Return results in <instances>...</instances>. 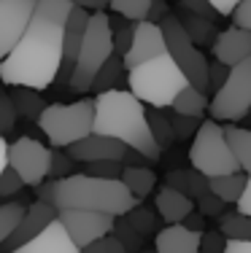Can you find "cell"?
I'll return each mask as SVG.
<instances>
[{"instance_id": "obj_16", "label": "cell", "mask_w": 251, "mask_h": 253, "mask_svg": "<svg viewBox=\"0 0 251 253\" xmlns=\"http://www.w3.org/2000/svg\"><path fill=\"white\" fill-rule=\"evenodd\" d=\"M87 25H89V11L73 5V11H70L68 19H65V33H62V68H59L62 84H68V78H70V70H73V65H76V57H79Z\"/></svg>"}, {"instance_id": "obj_15", "label": "cell", "mask_w": 251, "mask_h": 253, "mask_svg": "<svg viewBox=\"0 0 251 253\" xmlns=\"http://www.w3.org/2000/svg\"><path fill=\"white\" fill-rule=\"evenodd\" d=\"M54 218H57V208H54V205H46V202H38V200H35L33 205H27V210H25V215H22L19 226H16L14 234L0 245V253H11L16 248H22V245L30 243L41 229H46Z\"/></svg>"}, {"instance_id": "obj_41", "label": "cell", "mask_w": 251, "mask_h": 253, "mask_svg": "<svg viewBox=\"0 0 251 253\" xmlns=\"http://www.w3.org/2000/svg\"><path fill=\"white\" fill-rule=\"evenodd\" d=\"M22 186H25V183H22V178L16 175L11 167H5L3 175H0V200H3V197L16 194V191H22Z\"/></svg>"}, {"instance_id": "obj_17", "label": "cell", "mask_w": 251, "mask_h": 253, "mask_svg": "<svg viewBox=\"0 0 251 253\" xmlns=\"http://www.w3.org/2000/svg\"><path fill=\"white\" fill-rule=\"evenodd\" d=\"M213 57H216V62L227 65V68L249 59L251 57V30L232 25L230 30L219 33L216 41H213Z\"/></svg>"}, {"instance_id": "obj_36", "label": "cell", "mask_w": 251, "mask_h": 253, "mask_svg": "<svg viewBox=\"0 0 251 253\" xmlns=\"http://www.w3.org/2000/svg\"><path fill=\"white\" fill-rule=\"evenodd\" d=\"M124 218L138 229L143 237H146L149 232H154V229H157V215H154V210H149V208H138V205H135V208L130 210Z\"/></svg>"}, {"instance_id": "obj_46", "label": "cell", "mask_w": 251, "mask_h": 253, "mask_svg": "<svg viewBox=\"0 0 251 253\" xmlns=\"http://www.w3.org/2000/svg\"><path fill=\"white\" fill-rule=\"evenodd\" d=\"M227 73H230V68L227 65H222V62H208V86H222L224 84V78H227Z\"/></svg>"}, {"instance_id": "obj_42", "label": "cell", "mask_w": 251, "mask_h": 253, "mask_svg": "<svg viewBox=\"0 0 251 253\" xmlns=\"http://www.w3.org/2000/svg\"><path fill=\"white\" fill-rule=\"evenodd\" d=\"M197 213H202V215H222L224 213V202L219 200L216 194L205 191V194L197 200Z\"/></svg>"}, {"instance_id": "obj_27", "label": "cell", "mask_w": 251, "mask_h": 253, "mask_svg": "<svg viewBox=\"0 0 251 253\" xmlns=\"http://www.w3.org/2000/svg\"><path fill=\"white\" fill-rule=\"evenodd\" d=\"M11 100H14V105H16V113L25 116V119H30V122H38L41 111L46 108V102L41 100V92H35V89H25V86H14Z\"/></svg>"}, {"instance_id": "obj_24", "label": "cell", "mask_w": 251, "mask_h": 253, "mask_svg": "<svg viewBox=\"0 0 251 253\" xmlns=\"http://www.w3.org/2000/svg\"><path fill=\"white\" fill-rule=\"evenodd\" d=\"M224 137L232 148V156H235L241 172L251 175V129H243V126H224Z\"/></svg>"}, {"instance_id": "obj_8", "label": "cell", "mask_w": 251, "mask_h": 253, "mask_svg": "<svg viewBox=\"0 0 251 253\" xmlns=\"http://www.w3.org/2000/svg\"><path fill=\"white\" fill-rule=\"evenodd\" d=\"M213 122H241L251 111V57L232 65L224 84L208 102Z\"/></svg>"}, {"instance_id": "obj_38", "label": "cell", "mask_w": 251, "mask_h": 253, "mask_svg": "<svg viewBox=\"0 0 251 253\" xmlns=\"http://www.w3.org/2000/svg\"><path fill=\"white\" fill-rule=\"evenodd\" d=\"M76 162L70 159L68 154L65 151H59V148H54V151H51V172L49 175H54L57 180L59 178H68V175H73V170H76Z\"/></svg>"}, {"instance_id": "obj_18", "label": "cell", "mask_w": 251, "mask_h": 253, "mask_svg": "<svg viewBox=\"0 0 251 253\" xmlns=\"http://www.w3.org/2000/svg\"><path fill=\"white\" fill-rule=\"evenodd\" d=\"M11 253H81V251L70 240V234L65 232V226L54 218L46 229H41L30 243H25L22 248H16Z\"/></svg>"}, {"instance_id": "obj_28", "label": "cell", "mask_w": 251, "mask_h": 253, "mask_svg": "<svg viewBox=\"0 0 251 253\" xmlns=\"http://www.w3.org/2000/svg\"><path fill=\"white\" fill-rule=\"evenodd\" d=\"M219 232L227 240H251V218L243 215L241 210L219 215Z\"/></svg>"}, {"instance_id": "obj_1", "label": "cell", "mask_w": 251, "mask_h": 253, "mask_svg": "<svg viewBox=\"0 0 251 253\" xmlns=\"http://www.w3.org/2000/svg\"><path fill=\"white\" fill-rule=\"evenodd\" d=\"M70 11H73V0H38L35 3L25 35L0 62V81L5 86H25L44 92L54 84L62 68V33Z\"/></svg>"}, {"instance_id": "obj_49", "label": "cell", "mask_w": 251, "mask_h": 253, "mask_svg": "<svg viewBox=\"0 0 251 253\" xmlns=\"http://www.w3.org/2000/svg\"><path fill=\"white\" fill-rule=\"evenodd\" d=\"M208 3L213 5V11H216L219 16H230L232 11L238 8V3H241V0H208Z\"/></svg>"}, {"instance_id": "obj_7", "label": "cell", "mask_w": 251, "mask_h": 253, "mask_svg": "<svg viewBox=\"0 0 251 253\" xmlns=\"http://www.w3.org/2000/svg\"><path fill=\"white\" fill-rule=\"evenodd\" d=\"M189 162L197 172H202L205 178L216 175H230V172H241L232 148L224 137V126L213 119H205L197 129L192 148H189Z\"/></svg>"}, {"instance_id": "obj_26", "label": "cell", "mask_w": 251, "mask_h": 253, "mask_svg": "<svg viewBox=\"0 0 251 253\" xmlns=\"http://www.w3.org/2000/svg\"><path fill=\"white\" fill-rule=\"evenodd\" d=\"M170 111L173 113H181V116H197V119H200L202 111H208V97H205L202 89H197V86L189 84V86L184 89L176 100H173Z\"/></svg>"}, {"instance_id": "obj_11", "label": "cell", "mask_w": 251, "mask_h": 253, "mask_svg": "<svg viewBox=\"0 0 251 253\" xmlns=\"http://www.w3.org/2000/svg\"><path fill=\"white\" fill-rule=\"evenodd\" d=\"M57 221L65 226V232L70 234V240L79 245V251L87 248L95 240L111 234V229H113V215L95 213V210H76V208L57 210Z\"/></svg>"}, {"instance_id": "obj_40", "label": "cell", "mask_w": 251, "mask_h": 253, "mask_svg": "<svg viewBox=\"0 0 251 253\" xmlns=\"http://www.w3.org/2000/svg\"><path fill=\"white\" fill-rule=\"evenodd\" d=\"M227 237L222 232H202L200 234V253H224Z\"/></svg>"}, {"instance_id": "obj_44", "label": "cell", "mask_w": 251, "mask_h": 253, "mask_svg": "<svg viewBox=\"0 0 251 253\" xmlns=\"http://www.w3.org/2000/svg\"><path fill=\"white\" fill-rule=\"evenodd\" d=\"M133 30H135V25L113 33V54H119V57H124V54H127L130 43H133Z\"/></svg>"}, {"instance_id": "obj_54", "label": "cell", "mask_w": 251, "mask_h": 253, "mask_svg": "<svg viewBox=\"0 0 251 253\" xmlns=\"http://www.w3.org/2000/svg\"><path fill=\"white\" fill-rule=\"evenodd\" d=\"M5 167H8V143H5V137L0 135V175H3Z\"/></svg>"}, {"instance_id": "obj_23", "label": "cell", "mask_w": 251, "mask_h": 253, "mask_svg": "<svg viewBox=\"0 0 251 253\" xmlns=\"http://www.w3.org/2000/svg\"><path fill=\"white\" fill-rule=\"evenodd\" d=\"M246 172H230V175H216V178H208V191L216 194L224 205H238L243 189H246Z\"/></svg>"}, {"instance_id": "obj_33", "label": "cell", "mask_w": 251, "mask_h": 253, "mask_svg": "<svg viewBox=\"0 0 251 253\" xmlns=\"http://www.w3.org/2000/svg\"><path fill=\"white\" fill-rule=\"evenodd\" d=\"M154 0H111V11H116L119 16H124V19H130L135 25V22H143L149 16V8H151Z\"/></svg>"}, {"instance_id": "obj_48", "label": "cell", "mask_w": 251, "mask_h": 253, "mask_svg": "<svg viewBox=\"0 0 251 253\" xmlns=\"http://www.w3.org/2000/svg\"><path fill=\"white\" fill-rule=\"evenodd\" d=\"M165 16H167V3H162V0H154L151 8H149V16H146V19L154 22V25H159Z\"/></svg>"}, {"instance_id": "obj_55", "label": "cell", "mask_w": 251, "mask_h": 253, "mask_svg": "<svg viewBox=\"0 0 251 253\" xmlns=\"http://www.w3.org/2000/svg\"><path fill=\"white\" fill-rule=\"evenodd\" d=\"M138 253H157V251H138Z\"/></svg>"}, {"instance_id": "obj_34", "label": "cell", "mask_w": 251, "mask_h": 253, "mask_svg": "<svg viewBox=\"0 0 251 253\" xmlns=\"http://www.w3.org/2000/svg\"><path fill=\"white\" fill-rule=\"evenodd\" d=\"M16 105L11 100V92H5V84L0 81V135H8L16 126Z\"/></svg>"}, {"instance_id": "obj_56", "label": "cell", "mask_w": 251, "mask_h": 253, "mask_svg": "<svg viewBox=\"0 0 251 253\" xmlns=\"http://www.w3.org/2000/svg\"><path fill=\"white\" fill-rule=\"evenodd\" d=\"M249 113H251V111H249Z\"/></svg>"}, {"instance_id": "obj_39", "label": "cell", "mask_w": 251, "mask_h": 253, "mask_svg": "<svg viewBox=\"0 0 251 253\" xmlns=\"http://www.w3.org/2000/svg\"><path fill=\"white\" fill-rule=\"evenodd\" d=\"M81 253H127V251H124V245L113 234H105V237L89 243L87 248H81Z\"/></svg>"}, {"instance_id": "obj_20", "label": "cell", "mask_w": 251, "mask_h": 253, "mask_svg": "<svg viewBox=\"0 0 251 253\" xmlns=\"http://www.w3.org/2000/svg\"><path fill=\"white\" fill-rule=\"evenodd\" d=\"M154 205H157V215L165 224H184V218L195 210V200H189L187 194L170 189V186H162L157 191Z\"/></svg>"}, {"instance_id": "obj_45", "label": "cell", "mask_w": 251, "mask_h": 253, "mask_svg": "<svg viewBox=\"0 0 251 253\" xmlns=\"http://www.w3.org/2000/svg\"><path fill=\"white\" fill-rule=\"evenodd\" d=\"M232 22H235V27L251 30V0H241L238 3V8L232 11Z\"/></svg>"}, {"instance_id": "obj_10", "label": "cell", "mask_w": 251, "mask_h": 253, "mask_svg": "<svg viewBox=\"0 0 251 253\" xmlns=\"http://www.w3.org/2000/svg\"><path fill=\"white\" fill-rule=\"evenodd\" d=\"M8 167L25 186H38L51 172V148L35 137H19L8 146Z\"/></svg>"}, {"instance_id": "obj_32", "label": "cell", "mask_w": 251, "mask_h": 253, "mask_svg": "<svg viewBox=\"0 0 251 253\" xmlns=\"http://www.w3.org/2000/svg\"><path fill=\"white\" fill-rule=\"evenodd\" d=\"M25 210H27V205H22V202H3L0 205V245L14 234V229L19 226Z\"/></svg>"}, {"instance_id": "obj_43", "label": "cell", "mask_w": 251, "mask_h": 253, "mask_svg": "<svg viewBox=\"0 0 251 253\" xmlns=\"http://www.w3.org/2000/svg\"><path fill=\"white\" fill-rule=\"evenodd\" d=\"M178 5H181L184 11H189V14L205 16V19H211V16H219L216 11H213V5L208 3V0H178Z\"/></svg>"}, {"instance_id": "obj_50", "label": "cell", "mask_w": 251, "mask_h": 253, "mask_svg": "<svg viewBox=\"0 0 251 253\" xmlns=\"http://www.w3.org/2000/svg\"><path fill=\"white\" fill-rule=\"evenodd\" d=\"M238 210L251 218V175H249V180H246V189H243L241 200H238Z\"/></svg>"}, {"instance_id": "obj_31", "label": "cell", "mask_w": 251, "mask_h": 253, "mask_svg": "<svg viewBox=\"0 0 251 253\" xmlns=\"http://www.w3.org/2000/svg\"><path fill=\"white\" fill-rule=\"evenodd\" d=\"M146 119H149L151 135H154V140H157L159 148H167L173 140H176V135H173V124H170V116H167V113H162L159 108H154V111H146Z\"/></svg>"}, {"instance_id": "obj_22", "label": "cell", "mask_w": 251, "mask_h": 253, "mask_svg": "<svg viewBox=\"0 0 251 253\" xmlns=\"http://www.w3.org/2000/svg\"><path fill=\"white\" fill-rule=\"evenodd\" d=\"M165 186L181 191V194H187L189 200L197 202L208 191V178L202 175V172H197L195 167L192 170H173V172H167V183Z\"/></svg>"}, {"instance_id": "obj_53", "label": "cell", "mask_w": 251, "mask_h": 253, "mask_svg": "<svg viewBox=\"0 0 251 253\" xmlns=\"http://www.w3.org/2000/svg\"><path fill=\"white\" fill-rule=\"evenodd\" d=\"M111 0H73V5H79L84 11H103Z\"/></svg>"}, {"instance_id": "obj_14", "label": "cell", "mask_w": 251, "mask_h": 253, "mask_svg": "<svg viewBox=\"0 0 251 253\" xmlns=\"http://www.w3.org/2000/svg\"><path fill=\"white\" fill-rule=\"evenodd\" d=\"M127 146L119 140H113L108 135H98V132H89L87 137H81L79 143L68 146V156L73 162H124Z\"/></svg>"}, {"instance_id": "obj_4", "label": "cell", "mask_w": 251, "mask_h": 253, "mask_svg": "<svg viewBox=\"0 0 251 253\" xmlns=\"http://www.w3.org/2000/svg\"><path fill=\"white\" fill-rule=\"evenodd\" d=\"M127 86L143 105L167 111L173 100L189 86V81L181 73V68L170 59V54H159L138 68L127 70Z\"/></svg>"}, {"instance_id": "obj_51", "label": "cell", "mask_w": 251, "mask_h": 253, "mask_svg": "<svg viewBox=\"0 0 251 253\" xmlns=\"http://www.w3.org/2000/svg\"><path fill=\"white\" fill-rule=\"evenodd\" d=\"M224 253H251V240H227Z\"/></svg>"}, {"instance_id": "obj_47", "label": "cell", "mask_w": 251, "mask_h": 253, "mask_svg": "<svg viewBox=\"0 0 251 253\" xmlns=\"http://www.w3.org/2000/svg\"><path fill=\"white\" fill-rule=\"evenodd\" d=\"M35 200L46 202V205H54V180H44V183L35 186Z\"/></svg>"}, {"instance_id": "obj_35", "label": "cell", "mask_w": 251, "mask_h": 253, "mask_svg": "<svg viewBox=\"0 0 251 253\" xmlns=\"http://www.w3.org/2000/svg\"><path fill=\"white\" fill-rule=\"evenodd\" d=\"M122 172H124V162H89L84 175L105 178V180H122Z\"/></svg>"}, {"instance_id": "obj_25", "label": "cell", "mask_w": 251, "mask_h": 253, "mask_svg": "<svg viewBox=\"0 0 251 253\" xmlns=\"http://www.w3.org/2000/svg\"><path fill=\"white\" fill-rule=\"evenodd\" d=\"M178 22H181L184 30H187V35L192 38L195 46H208V43H213V41H216V33H213V19H205V16L189 14V11L181 8Z\"/></svg>"}, {"instance_id": "obj_3", "label": "cell", "mask_w": 251, "mask_h": 253, "mask_svg": "<svg viewBox=\"0 0 251 253\" xmlns=\"http://www.w3.org/2000/svg\"><path fill=\"white\" fill-rule=\"evenodd\" d=\"M138 205L127 186L122 180L92 178L84 172H73L68 178L54 180V208L57 210H95V213H108L113 218L127 215Z\"/></svg>"}, {"instance_id": "obj_9", "label": "cell", "mask_w": 251, "mask_h": 253, "mask_svg": "<svg viewBox=\"0 0 251 253\" xmlns=\"http://www.w3.org/2000/svg\"><path fill=\"white\" fill-rule=\"evenodd\" d=\"M159 27H162L165 49L170 54V59L181 68V73L187 76V81L192 84V86L205 92L208 89V59L202 57V51L192 43V38H189L187 30L181 27L178 16L167 14L165 19L159 22Z\"/></svg>"}, {"instance_id": "obj_13", "label": "cell", "mask_w": 251, "mask_h": 253, "mask_svg": "<svg viewBox=\"0 0 251 253\" xmlns=\"http://www.w3.org/2000/svg\"><path fill=\"white\" fill-rule=\"evenodd\" d=\"M159 54H167L162 27L154 25V22H149V19L135 22V30H133V43H130L127 54L122 57L124 70L138 68V65L149 62V59H154V57H159Z\"/></svg>"}, {"instance_id": "obj_2", "label": "cell", "mask_w": 251, "mask_h": 253, "mask_svg": "<svg viewBox=\"0 0 251 253\" xmlns=\"http://www.w3.org/2000/svg\"><path fill=\"white\" fill-rule=\"evenodd\" d=\"M92 132L108 135L113 140L124 143L127 148L138 151L146 162H157L162 148L157 146L151 135V126L146 119V105L124 89H108L95 97V124Z\"/></svg>"}, {"instance_id": "obj_5", "label": "cell", "mask_w": 251, "mask_h": 253, "mask_svg": "<svg viewBox=\"0 0 251 253\" xmlns=\"http://www.w3.org/2000/svg\"><path fill=\"white\" fill-rule=\"evenodd\" d=\"M111 54H113L111 16H105L103 11H95V14H89V25H87V33H84L79 57H76V65L68 78L70 89L73 92H89L98 70L108 62Z\"/></svg>"}, {"instance_id": "obj_52", "label": "cell", "mask_w": 251, "mask_h": 253, "mask_svg": "<svg viewBox=\"0 0 251 253\" xmlns=\"http://www.w3.org/2000/svg\"><path fill=\"white\" fill-rule=\"evenodd\" d=\"M202 218H205L202 213H197V210H192V213H189L187 218H184V226H187V229H192V232H200V234H202Z\"/></svg>"}, {"instance_id": "obj_12", "label": "cell", "mask_w": 251, "mask_h": 253, "mask_svg": "<svg viewBox=\"0 0 251 253\" xmlns=\"http://www.w3.org/2000/svg\"><path fill=\"white\" fill-rule=\"evenodd\" d=\"M38 0H0V62L11 54L33 19Z\"/></svg>"}, {"instance_id": "obj_19", "label": "cell", "mask_w": 251, "mask_h": 253, "mask_svg": "<svg viewBox=\"0 0 251 253\" xmlns=\"http://www.w3.org/2000/svg\"><path fill=\"white\" fill-rule=\"evenodd\" d=\"M157 253H200V232H192L184 224H167L154 237Z\"/></svg>"}, {"instance_id": "obj_37", "label": "cell", "mask_w": 251, "mask_h": 253, "mask_svg": "<svg viewBox=\"0 0 251 253\" xmlns=\"http://www.w3.org/2000/svg\"><path fill=\"white\" fill-rule=\"evenodd\" d=\"M170 124H173V135H176V140H187V137L197 135V129H200L202 122L197 116H181V113H173Z\"/></svg>"}, {"instance_id": "obj_29", "label": "cell", "mask_w": 251, "mask_h": 253, "mask_svg": "<svg viewBox=\"0 0 251 253\" xmlns=\"http://www.w3.org/2000/svg\"><path fill=\"white\" fill-rule=\"evenodd\" d=\"M122 57L119 54H111L108 57V62L103 65V68L98 70V76H95V81H92V89L98 94H103V92H108V89H116V84H119V76H122Z\"/></svg>"}, {"instance_id": "obj_30", "label": "cell", "mask_w": 251, "mask_h": 253, "mask_svg": "<svg viewBox=\"0 0 251 253\" xmlns=\"http://www.w3.org/2000/svg\"><path fill=\"white\" fill-rule=\"evenodd\" d=\"M111 234L119 240V243L124 245V251L127 253H138L143 251V234L135 229L133 224H130L124 215H119V218H113V229H111Z\"/></svg>"}, {"instance_id": "obj_21", "label": "cell", "mask_w": 251, "mask_h": 253, "mask_svg": "<svg viewBox=\"0 0 251 253\" xmlns=\"http://www.w3.org/2000/svg\"><path fill=\"white\" fill-rule=\"evenodd\" d=\"M122 183L127 186V191L141 202L154 191V186H157V172L149 170V167H143V165H124Z\"/></svg>"}, {"instance_id": "obj_6", "label": "cell", "mask_w": 251, "mask_h": 253, "mask_svg": "<svg viewBox=\"0 0 251 253\" xmlns=\"http://www.w3.org/2000/svg\"><path fill=\"white\" fill-rule=\"evenodd\" d=\"M95 124V100H79L62 105H46L38 116V126L46 135L51 148H68L73 143H79L81 137H87L92 132Z\"/></svg>"}]
</instances>
